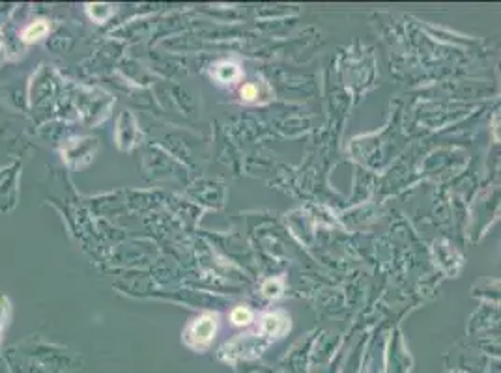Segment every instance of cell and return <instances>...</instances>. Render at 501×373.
I'll use <instances>...</instances> for the list:
<instances>
[{
  "label": "cell",
  "instance_id": "6da1fadb",
  "mask_svg": "<svg viewBox=\"0 0 501 373\" xmlns=\"http://www.w3.org/2000/svg\"><path fill=\"white\" fill-rule=\"evenodd\" d=\"M213 330H215L213 321L208 319V317H204V319L196 321V323L193 325V329H191V332H189V336H191L189 340L193 341V343L202 345V343L210 341V338L213 336Z\"/></svg>",
  "mask_w": 501,
  "mask_h": 373
},
{
  "label": "cell",
  "instance_id": "277c9868",
  "mask_svg": "<svg viewBox=\"0 0 501 373\" xmlns=\"http://www.w3.org/2000/svg\"><path fill=\"white\" fill-rule=\"evenodd\" d=\"M277 325H279L277 315H267L266 321H264V329H266L269 334H279L281 330L277 329Z\"/></svg>",
  "mask_w": 501,
  "mask_h": 373
},
{
  "label": "cell",
  "instance_id": "7a4b0ae2",
  "mask_svg": "<svg viewBox=\"0 0 501 373\" xmlns=\"http://www.w3.org/2000/svg\"><path fill=\"white\" fill-rule=\"evenodd\" d=\"M45 32H47V24H45L43 21H38V22H34L32 27H28L27 30H25V38H27L28 41H32V39H39Z\"/></svg>",
  "mask_w": 501,
  "mask_h": 373
},
{
  "label": "cell",
  "instance_id": "5b68a950",
  "mask_svg": "<svg viewBox=\"0 0 501 373\" xmlns=\"http://www.w3.org/2000/svg\"><path fill=\"white\" fill-rule=\"evenodd\" d=\"M241 95H243L245 99H255L256 97V88L250 86V84H249V86H243V88H241Z\"/></svg>",
  "mask_w": 501,
  "mask_h": 373
},
{
  "label": "cell",
  "instance_id": "3957f363",
  "mask_svg": "<svg viewBox=\"0 0 501 373\" xmlns=\"http://www.w3.org/2000/svg\"><path fill=\"white\" fill-rule=\"evenodd\" d=\"M232 321L236 325H247L250 321V310L247 308H236L232 314Z\"/></svg>",
  "mask_w": 501,
  "mask_h": 373
}]
</instances>
